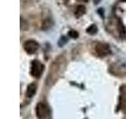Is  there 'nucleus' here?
<instances>
[{
    "label": "nucleus",
    "mask_w": 126,
    "mask_h": 119,
    "mask_svg": "<svg viewBox=\"0 0 126 119\" xmlns=\"http://www.w3.org/2000/svg\"><path fill=\"white\" fill-rule=\"evenodd\" d=\"M44 67L43 63L39 60H33L31 64V71L30 73L35 78H39L43 73Z\"/></svg>",
    "instance_id": "obj_1"
},
{
    "label": "nucleus",
    "mask_w": 126,
    "mask_h": 119,
    "mask_svg": "<svg viewBox=\"0 0 126 119\" xmlns=\"http://www.w3.org/2000/svg\"><path fill=\"white\" fill-rule=\"evenodd\" d=\"M94 50H95L96 54L98 57H106L109 54H110L111 51H110V46L107 44H104V43H98L96 45L95 48H94Z\"/></svg>",
    "instance_id": "obj_2"
},
{
    "label": "nucleus",
    "mask_w": 126,
    "mask_h": 119,
    "mask_svg": "<svg viewBox=\"0 0 126 119\" xmlns=\"http://www.w3.org/2000/svg\"><path fill=\"white\" fill-rule=\"evenodd\" d=\"M24 49L26 51L27 53L33 54L39 49V44L33 41V40H29L24 43Z\"/></svg>",
    "instance_id": "obj_3"
},
{
    "label": "nucleus",
    "mask_w": 126,
    "mask_h": 119,
    "mask_svg": "<svg viewBox=\"0 0 126 119\" xmlns=\"http://www.w3.org/2000/svg\"><path fill=\"white\" fill-rule=\"evenodd\" d=\"M35 112H36V116L39 119L45 118L46 115L47 114V108L46 105L43 102H39L36 105Z\"/></svg>",
    "instance_id": "obj_4"
},
{
    "label": "nucleus",
    "mask_w": 126,
    "mask_h": 119,
    "mask_svg": "<svg viewBox=\"0 0 126 119\" xmlns=\"http://www.w3.org/2000/svg\"><path fill=\"white\" fill-rule=\"evenodd\" d=\"M36 89L37 87L35 83H31L27 87V90H26V95L29 98H32L33 95L36 92Z\"/></svg>",
    "instance_id": "obj_5"
},
{
    "label": "nucleus",
    "mask_w": 126,
    "mask_h": 119,
    "mask_svg": "<svg viewBox=\"0 0 126 119\" xmlns=\"http://www.w3.org/2000/svg\"><path fill=\"white\" fill-rule=\"evenodd\" d=\"M86 12V8L83 5H79L76 10H75V16H76L77 18H80L81 16H83Z\"/></svg>",
    "instance_id": "obj_6"
},
{
    "label": "nucleus",
    "mask_w": 126,
    "mask_h": 119,
    "mask_svg": "<svg viewBox=\"0 0 126 119\" xmlns=\"http://www.w3.org/2000/svg\"><path fill=\"white\" fill-rule=\"evenodd\" d=\"M120 103H121V110L126 114V91H125V94H123L121 96V102H120Z\"/></svg>",
    "instance_id": "obj_7"
},
{
    "label": "nucleus",
    "mask_w": 126,
    "mask_h": 119,
    "mask_svg": "<svg viewBox=\"0 0 126 119\" xmlns=\"http://www.w3.org/2000/svg\"><path fill=\"white\" fill-rule=\"evenodd\" d=\"M98 32V28L95 25H92L90 26L88 29H87V33L91 34V35H94L95 34Z\"/></svg>",
    "instance_id": "obj_8"
},
{
    "label": "nucleus",
    "mask_w": 126,
    "mask_h": 119,
    "mask_svg": "<svg viewBox=\"0 0 126 119\" xmlns=\"http://www.w3.org/2000/svg\"><path fill=\"white\" fill-rule=\"evenodd\" d=\"M69 36L71 37V38H73V39H77L79 37V33H77V31H75V30H70L69 32Z\"/></svg>",
    "instance_id": "obj_9"
},
{
    "label": "nucleus",
    "mask_w": 126,
    "mask_h": 119,
    "mask_svg": "<svg viewBox=\"0 0 126 119\" xmlns=\"http://www.w3.org/2000/svg\"><path fill=\"white\" fill-rule=\"evenodd\" d=\"M21 30H27L28 29V24H27L26 22H25V24H24L23 18L21 19Z\"/></svg>",
    "instance_id": "obj_10"
},
{
    "label": "nucleus",
    "mask_w": 126,
    "mask_h": 119,
    "mask_svg": "<svg viewBox=\"0 0 126 119\" xmlns=\"http://www.w3.org/2000/svg\"><path fill=\"white\" fill-rule=\"evenodd\" d=\"M79 1H87V0H79Z\"/></svg>",
    "instance_id": "obj_11"
},
{
    "label": "nucleus",
    "mask_w": 126,
    "mask_h": 119,
    "mask_svg": "<svg viewBox=\"0 0 126 119\" xmlns=\"http://www.w3.org/2000/svg\"><path fill=\"white\" fill-rule=\"evenodd\" d=\"M122 2H126V0H121Z\"/></svg>",
    "instance_id": "obj_12"
}]
</instances>
